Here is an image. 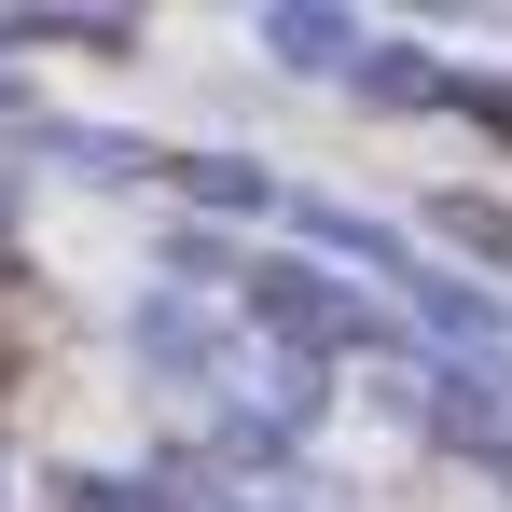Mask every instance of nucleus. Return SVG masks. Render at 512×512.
<instances>
[{
	"label": "nucleus",
	"instance_id": "nucleus-1",
	"mask_svg": "<svg viewBox=\"0 0 512 512\" xmlns=\"http://www.w3.org/2000/svg\"><path fill=\"white\" fill-rule=\"evenodd\" d=\"M250 319H263V333H291V346H319V360L374 333V319H360V291H333L319 263H250Z\"/></svg>",
	"mask_w": 512,
	"mask_h": 512
},
{
	"label": "nucleus",
	"instance_id": "nucleus-2",
	"mask_svg": "<svg viewBox=\"0 0 512 512\" xmlns=\"http://www.w3.org/2000/svg\"><path fill=\"white\" fill-rule=\"evenodd\" d=\"M429 429L471 443L485 471H512V374L499 360H443V374H429Z\"/></svg>",
	"mask_w": 512,
	"mask_h": 512
},
{
	"label": "nucleus",
	"instance_id": "nucleus-3",
	"mask_svg": "<svg viewBox=\"0 0 512 512\" xmlns=\"http://www.w3.org/2000/svg\"><path fill=\"white\" fill-rule=\"evenodd\" d=\"M263 42H277L291 70H360V14H319V0H277Z\"/></svg>",
	"mask_w": 512,
	"mask_h": 512
},
{
	"label": "nucleus",
	"instance_id": "nucleus-4",
	"mask_svg": "<svg viewBox=\"0 0 512 512\" xmlns=\"http://www.w3.org/2000/svg\"><path fill=\"white\" fill-rule=\"evenodd\" d=\"M402 291H416V319H429V333H443V346H457V360H471V346L499 333V305H485V291H457L443 263H402Z\"/></svg>",
	"mask_w": 512,
	"mask_h": 512
},
{
	"label": "nucleus",
	"instance_id": "nucleus-5",
	"mask_svg": "<svg viewBox=\"0 0 512 512\" xmlns=\"http://www.w3.org/2000/svg\"><path fill=\"white\" fill-rule=\"evenodd\" d=\"M429 236H443V250H485V263H512V208H499V194H443V208H429Z\"/></svg>",
	"mask_w": 512,
	"mask_h": 512
},
{
	"label": "nucleus",
	"instance_id": "nucleus-6",
	"mask_svg": "<svg viewBox=\"0 0 512 512\" xmlns=\"http://www.w3.org/2000/svg\"><path fill=\"white\" fill-rule=\"evenodd\" d=\"M139 360H208V305L194 291H153L139 305Z\"/></svg>",
	"mask_w": 512,
	"mask_h": 512
},
{
	"label": "nucleus",
	"instance_id": "nucleus-7",
	"mask_svg": "<svg viewBox=\"0 0 512 512\" xmlns=\"http://www.w3.org/2000/svg\"><path fill=\"white\" fill-rule=\"evenodd\" d=\"M360 97H388V111H416V97H457L429 56H360Z\"/></svg>",
	"mask_w": 512,
	"mask_h": 512
},
{
	"label": "nucleus",
	"instance_id": "nucleus-8",
	"mask_svg": "<svg viewBox=\"0 0 512 512\" xmlns=\"http://www.w3.org/2000/svg\"><path fill=\"white\" fill-rule=\"evenodd\" d=\"M180 194H208V208H263V167H236V153H194V167H180Z\"/></svg>",
	"mask_w": 512,
	"mask_h": 512
},
{
	"label": "nucleus",
	"instance_id": "nucleus-9",
	"mask_svg": "<svg viewBox=\"0 0 512 512\" xmlns=\"http://www.w3.org/2000/svg\"><path fill=\"white\" fill-rule=\"evenodd\" d=\"M56 512H153V499H139V485H111V471H84V485H70Z\"/></svg>",
	"mask_w": 512,
	"mask_h": 512
},
{
	"label": "nucleus",
	"instance_id": "nucleus-10",
	"mask_svg": "<svg viewBox=\"0 0 512 512\" xmlns=\"http://www.w3.org/2000/svg\"><path fill=\"white\" fill-rule=\"evenodd\" d=\"M457 111H485V125L512 139V84H457Z\"/></svg>",
	"mask_w": 512,
	"mask_h": 512
},
{
	"label": "nucleus",
	"instance_id": "nucleus-11",
	"mask_svg": "<svg viewBox=\"0 0 512 512\" xmlns=\"http://www.w3.org/2000/svg\"><path fill=\"white\" fill-rule=\"evenodd\" d=\"M194 512H236V499H194Z\"/></svg>",
	"mask_w": 512,
	"mask_h": 512
}]
</instances>
